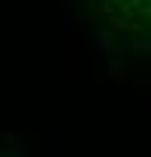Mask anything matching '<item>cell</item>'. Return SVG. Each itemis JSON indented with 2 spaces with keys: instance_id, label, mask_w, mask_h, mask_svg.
<instances>
[{
  "instance_id": "6da1fadb",
  "label": "cell",
  "mask_w": 151,
  "mask_h": 157,
  "mask_svg": "<svg viewBox=\"0 0 151 157\" xmlns=\"http://www.w3.org/2000/svg\"><path fill=\"white\" fill-rule=\"evenodd\" d=\"M91 6L115 45L151 67V0H91Z\"/></svg>"
}]
</instances>
